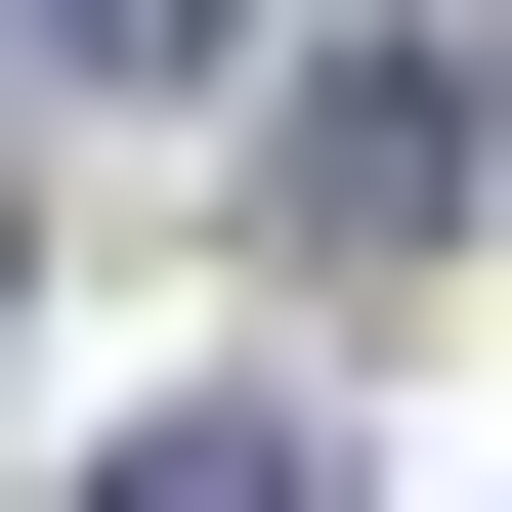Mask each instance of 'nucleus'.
Here are the masks:
<instances>
[{"mask_svg": "<svg viewBox=\"0 0 512 512\" xmlns=\"http://www.w3.org/2000/svg\"><path fill=\"white\" fill-rule=\"evenodd\" d=\"M470 171H512V86L427 43V0H342V86H299V256L384 299V256H470Z\"/></svg>", "mask_w": 512, "mask_h": 512, "instance_id": "nucleus-1", "label": "nucleus"}, {"mask_svg": "<svg viewBox=\"0 0 512 512\" xmlns=\"http://www.w3.org/2000/svg\"><path fill=\"white\" fill-rule=\"evenodd\" d=\"M86 512H342V427H299V384H171V427H128Z\"/></svg>", "mask_w": 512, "mask_h": 512, "instance_id": "nucleus-2", "label": "nucleus"}, {"mask_svg": "<svg viewBox=\"0 0 512 512\" xmlns=\"http://www.w3.org/2000/svg\"><path fill=\"white\" fill-rule=\"evenodd\" d=\"M43 43H86V86H214V43H256V0H43Z\"/></svg>", "mask_w": 512, "mask_h": 512, "instance_id": "nucleus-3", "label": "nucleus"}]
</instances>
